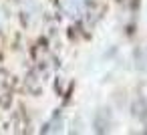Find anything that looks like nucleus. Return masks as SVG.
Listing matches in <instances>:
<instances>
[]
</instances>
